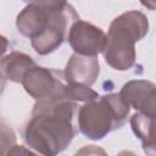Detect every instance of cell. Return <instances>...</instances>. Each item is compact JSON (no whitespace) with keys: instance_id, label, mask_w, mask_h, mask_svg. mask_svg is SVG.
I'll return each instance as SVG.
<instances>
[{"instance_id":"30bf717a","label":"cell","mask_w":156,"mask_h":156,"mask_svg":"<svg viewBox=\"0 0 156 156\" xmlns=\"http://www.w3.org/2000/svg\"><path fill=\"white\" fill-rule=\"evenodd\" d=\"M132 130L141 141L143 150L149 155H156V117L136 112L130 117Z\"/></svg>"},{"instance_id":"ba28073f","label":"cell","mask_w":156,"mask_h":156,"mask_svg":"<svg viewBox=\"0 0 156 156\" xmlns=\"http://www.w3.org/2000/svg\"><path fill=\"white\" fill-rule=\"evenodd\" d=\"M56 10L60 9H46L30 2L17 15L16 27L22 35L32 40L48 28Z\"/></svg>"},{"instance_id":"9c48e42d","label":"cell","mask_w":156,"mask_h":156,"mask_svg":"<svg viewBox=\"0 0 156 156\" xmlns=\"http://www.w3.org/2000/svg\"><path fill=\"white\" fill-rule=\"evenodd\" d=\"M63 74L67 83L91 87L100 74L99 60L96 56H85L74 52L68 60Z\"/></svg>"},{"instance_id":"52a82bcc","label":"cell","mask_w":156,"mask_h":156,"mask_svg":"<svg viewBox=\"0 0 156 156\" xmlns=\"http://www.w3.org/2000/svg\"><path fill=\"white\" fill-rule=\"evenodd\" d=\"M119 95L122 99L136 111L156 117V84L145 80L135 79L126 83Z\"/></svg>"},{"instance_id":"277c9868","label":"cell","mask_w":156,"mask_h":156,"mask_svg":"<svg viewBox=\"0 0 156 156\" xmlns=\"http://www.w3.org/2000/svg\"><path fill=\"white\" fill-rule=\"evenodd\" d=\"M66 83L63 72L37 65L26 72L21 82L24 90L35 100L66 98Z\"/></svg>"},{"instance_id":"6da1fadb","label":"cell","mask_w":156,"mask_h":156,"mask_svg":"<svg viewBox=\"0 0 156 156\" xmlns=\"http://www.w3.org/2000/svg\"><path fill=\"white\" fill-rule=\"evenodd\" d=\"M77 102L67 98L37 100L32 118L24 128V140L34 151L43 155H57L73 140L77 127L74 118Z\"/></svg>"},{"instance_id":"8fae6325","label":"cell","mask_w":156,"mask_h":156,"mask_svg":"<svg viewBox=\"0 0 156 156\" xmlns=\"http://www.w3.org/2000/svg\"><path fill=\"white\" fill-rule=\"evenodd\" d=\"M35 62L30 56L23 52L13 51L7 56H4L1 60V73L4 78H7L11 82L21 83L26 72L33 67Z\"/></svg>"},{"instance_id":"4fadbf2b","label":"cell","mask_w":156,"mask_h":156,"mask_svg":"<svg viewBox=\"0 0 156 156\" xmlns=\"http://www.w3.org/2000/svg\"><path fill=\"white\" fill-rule=\"evenodd\" d=\"M28 4H37L46 9H62L67 5L66 0H24Z\"/></svg>"},{"instance_id":"7a4b0ae2","label":"cell","mask_w":156,"mask_h":156,"mask_svg":"<svg viewBox=\"0 0 156 156\" xmlns=\"http://www.w3.org/2000/svg\"><path fill=\"white\" fill-rule=\"evenodd\" d=\"M149 32V20L140 11H127L117 16L110 24L107 44L104 50L106 63L117 71H127L135 63L134 44Z\"/></svg>"},{"instance_id":"7c38bea8","label":"cell","mask_w":156,"mask_h":156,"mask_svg":"<svg viewBox=\"0 0 156 156\" xmlns=\"http://www.w3.org/2000/svg\"><path fill=\"white\" fill-rule=\"evenodd\" d=\"M65 94L67 99L76 102H88L99 98V94L94 91L90 87L77 83H66Z\"/></svg>"},{"instance_id":"8992f818","label":"cell","mask_w":156,"mask_h":156,"mask_svg":"<svg viewBox=\"0 0 156 156\" xmlns=\"http://www.w3.org/2000/svg\"><path fill=\"white\" fill-rule=\"evenodd\" d=\"M68 43L76 54L98 56L106 48L107 34L93 23L78 20L71 26Z\"/></svg>"},{"instance_id":"5b68a950","label":"cell","mask_w":156,"mask_h":156,"mask_svg":"<svg viewBox=\"0 0 156 156\" xmlns=\"http://www.w3.org/2000/svg\"><path fill=\"white\" fill-rule=\"evenodd\" d=\"M78 20V13L69 4L63 9L56 10L48 28L40 35L30 40L35 52L39 55H48L55 51L66 40V38H68L71 26Z\"/></svg>"},{"instance_id":"3957f363","label":"cell","mask_w":156,"mask_h":156,"mask_svg":"<svg viewBox=\"0 0 156 156\" xmlns=\"http://www.w3.org/2000/svg\"><path fill=\"white\" fill-rule=\"evenodd\" d=\"M129 110L119 93L99 96L79 107L78 128L88 139L100 140L124 124Z\"/></svg>"},{"instance_id":"5bb4252c","label":"cell","mask_w":156,"mask_h":156,"mask_svg":"<svg viewBox=\"0 0 156 156\" xmlns=\"http://www.w3.org/2000/svg\"><path fill=\"white\" fill-rule=\"evenodd\" d=\"M140 2L146 9L152 10V11H156V0H140Z\"/></svg>"}]
</instances>
